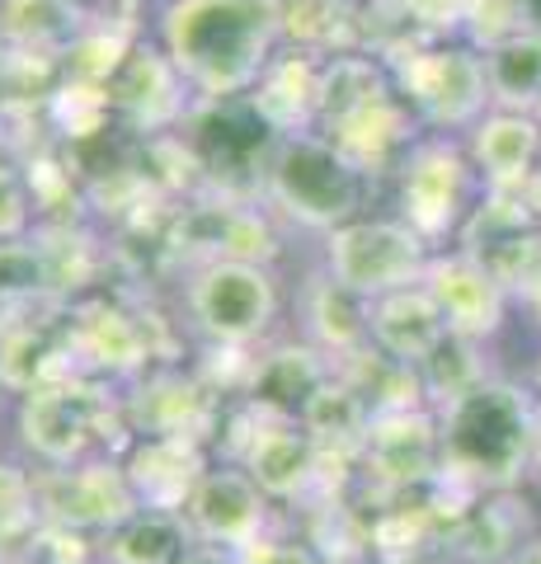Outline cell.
I'll return each mask as SVG.
<instances>
[{"label": "cell", "instance_id": "83f0119b", "mask_svg": "<svg viewBox=\"0 0 541 564\" xmlns=\"http://www.w3.org/2000/svg\"><path fill=\"white\" fill-rule=\"evenodd\" d=\"M485 80H490L495 109L537 113V104H541V33H518V39L485 52Z\"/></svg>", "mask_w": 541, "mask_h": 564}, {"label": "cell", "instance_id": "8992f818", "mask_svg": "<svg viewBox=\"0 0 541 564\" xmlns=\"http://www.w3.org/2000/svg\"><path fill=\"white\" fill-rule=\"evenodd\" d=\"M184 315L207 348H255L283 315L273 263L207 259L184 282Z\"/></svg>", "mask_w": 541, "mask_h": 564}, {"label": "cell", "instance_id": "30bf717a", "mask_svg": "<svg viewBox=\"0 0 541 564\" xmlns=\"http://www.w3.org/2000/svg\"><path fill=\"white\" fill-rule=\"evenodd\" d=\"M424 288H429L433 302H439L447 334L470 339V344H490L504 329V321H509V306H513V296L504 292V282L470 250H462V245L433 250L429 269H424Z\"/></svg>", "mask_w": 541, "mask_h": 564}, {"label": "cell", "instance_id": "e0dca14e", "mask_svg": "<svg viewBox=\"0 0 541 564\" xmlns=\"http://www.w3.org/2000/svg\"><path fill=\"white\" fill-rule=\"evenodd\" d=\"M66 348L80 358V372L95 377H137L151 358L142 321H132L113 302H80L66 321Z\"/></svg>", "mask_w": 541, "mask_h": 564}, {"label": "cell", "instance_id": "ac0fdd59", "mask_svg": "<svg viewBox=\"0 0 541 564\" xmlns=\"http://www.w3.org/2000/svg\"><path fill=\"white\" fill-rule=\"evenodd\" d=\"M335 377V362L325 358L321 348L311 344H278L269 358H255V377L246 404L259 419H292L302 423V410L311 404V395Z\"/></svg>", "mask_w": 541, "mask_h": 564}, {"label": "cell", "instance_id": "ba28073f", "mask_svg": "<svg viewBox=\"0 0 541 564\" xmlns=\"http://www.w3.org/2000/svg\"><path fill=\"white\" fill-rule=\"evenodd\" d=\"M104 410H109V400L99 395V386L72 372V377H57L39 386V391L20 395L14 429H20L24 452L43 462V470H57V466H76L90 456Z\"/></svg>", "mask_w": 541, "mask_h": 564}, {"label": "cell", "instance_id": "277c9868", "mask_svg": "<svg viewBox=\"0 0 541 564\" xmlns=\"http://www.w3.org/2000/svg\"><path fill=\"white\" fill-rule=\"evenodd\" d=\"M485 198V180L470 165L466 141L424 132L396 170V217L429 245L452 250L462 240L470 212Z\"/></svg>", "mask_w": 541, "mask_h": 564}, {"label": "cell", "instance_id": "836d02e7", "mask_svg": "<svg viewBox=\"0 0 541 564\" xmlns=\"http://www.w3.org/2000/svg\"><path fill=\"white\" fill-rule=\"evenodd\" d=\"M400 6H405L414 20L433 33V39H447L452 29H462L470 0H400Z\"/></svg>", "mask_w": 541, "mask_h": 564}, {"label": "cell", "instance_id": "4dcf8cb0", "mask_svg": "<svg viewBox=\"0 0 541 564\" xmlns=\"http://www.w3.org/2000/svg\"><path fill=\"white\" fill-rule=\"evenodd\" d=\"M462 33H466V43L476 52H490L499 43L518 39V33H522L518 0H470L466 20H462Z\"/></svg>", "mask_w": 541, "mask_h": 564}, {"label": "cell", "instance_id": "1f68e13d", "mask_svg": "<svg viewBox=\"0 0 541 564\" xmlns=\"http://www.w3.org/2000/svg\"><path fill=\"white\" fill-rule=\"evenodd\" d=\"M33 231V188L29 174L0 155V245L29 240Z\"/></svg>", "mask_w": 541, "mask_h": 564}, {"label": "cell", "instance_id": "bcb514c9", "mask_svg": "<svg viewBox=\"0 0 541 564\" xmlns=\"http://www.w3.org/2000/svg\"><path fill=\"white\" fill-rule=\"evenodd\" d=\"M537 122H541V104H537Z\"/></svg>", "mask_w": 541, "mask_h": 564}, {"label": "cell", "instance_id": "4316f807", "mask_svg": "<svg viewBox=\"0 0 541 564\" xmlns=\"http://www.w3.org/2000/svg\"><path fill=\"white\" fill-rule=\"evenodd\" d=\"M194 551V536H188L184 518L174 513H132L123 527H113L104 536V560L109 564H180Z\"/></svg>", "mask_w": 541, "mask_h": 564}, {"label": "cell", "instance_id": "e575fe53", "mask_svg": "<svg viewBox=\"0 0 541 564\" xmlns=\"http://www.w3.org/2000/svg\"><path fill=\"white\" fill-rule=\"evenodd\" d=\"M236 564H321V555L311 545H296V541H269L259 536L246 551H236Z\"/></svg>", "mask_w": 541, "mask_h": 564}, {"label": "cell", "instance_id": "9c48e42d", "mask_svg": "<svg viewBox=\"0 0 541 564\" xmlns=\"http://www.w3.org/2000/svg\"><path fill=\"white\" fill-rule=\"evenodd\" d=\"M33 489H39L43 527H62V532H80V536L85 532L109 536L132 513H142V503H137L128 485V470L113 456H85L76 466L39 470Z\"/></svg>", "mask_w": 541, "mask_h": 564}, {"label": "cell", "instance_id": "9a60e30c", "mask_svg": "<svg viewBox=\"0 0 541 564\" xmlns=\"http://www.w3.org/2000/svg\"><path fill=\"white\" fill-rule=\"evenodd\" d=\"M123 470L137 503L151 513L180 518L207 475V452L198 437H137L132 452L123 456Z\"/></svg>", "mask_w": 541, "mask_h": 564}, {"label": "cell", "instance_id": "74e56055", "mask_svg": "<svg viewBox=\"0 0 541 564\" xmlns=\"http://www.w3.org/2000/svg\"><path fill=\"white\" fill-rule=\"evenodd\" d=\"M532 470L541 475V404H537V429H532Z\"/></svg>", "mask_w": 541, "mask_h": 564}, {"label": "cell", "instance_id": "44dd1931", "mask_svg": "<svg viewBox=\"0 0 541 564\" xmlns=\"http://www.w3.org/2000/svg\"><path fill=\"white\" fill-rule=\"evenodd\" d=\"M321 137L335 141L348 161H354L372 180V174H381V170H400V161H405L410 147L424 137V128H419L414 113L405 109V99L387 95V99L358 109L354 118H344L339 128H329Z\"/></svg>", "mask_w": 541, "mask_h": 564}, {"label": "cell", "instance_id": "60d3db41", "mask_svg": "<svg viewBox=\"0 0 541 564\" xmlns=\"http://www.w3.org/2000/svg\"><path fill=\"white\" fill-rule=\"evenodd\" d=\"M532 386H537V400H541V352H537V377H532Z\"/></svg>", "mask_w": 541, "mask_h": 564}, {"label": "cell", "instance_id": "7bdbcfd3", "mask_svg": "<svg viewBox=\"0 0 541 564\" xmlns=\"http://www.w3.org/2000/svg\"><path fill=\"white\" fill-rule=\"evenodd\" d=\"M532 564H541V541H537V545H532Z\"/></svg>", "mask_w": 541, "mask_h": 564}, {"label": "cell", "instance_id": "5bb4252c", "mask_svg": "<svg viewBox=\"0 0 541 564\" xmlns=\"http://www.w3.org/2000/svg\"><path fill=\"white\" fill-rule=\"evenodd\" d=\"M104 90H109L113 113H123L137 132H170L174 122L188 118V104H194V90L155 39H137Z\"/></svg>", "mask_w": 541, "mask_h": 564}, {"label": "cell", "instance_id": "7c38bea8", "mask_svg": "<svg viewBox=\"0 0 541 564\" xmlns=\"http://www.w3.org/2000/svg\"><path fill=\"white\" fill-rule=\"evenodd\" d=\"M180 518L198 545H221V551L236 555L264 536L269 494L250 480L246 466H236V462L207 466V475L198 480L194 499H188Z\"/></svg>", "mask_w": 541, "mask_h": 564}, {"label": "cell", "instance_id": "52a82bcc", "mask_svg": "<svg viewBox=\"0 0 541 564\" xmlns=\"http://www.w3.org/2000/svg\"><path fill=\"white\" fill-rule=\"evenodd\" d=\"M433 250L400 217H354L339 231L325 236V273L344 282L348 292L368 296H391L400 288L424 282Z\"/></svg>", "mask_w": 541, "mask_h": 564}, {"label": "cell", "instance_id": "f546056e", "mask_svg": "<svg viewBox=\"0 0 541 564\" xmlns=\"http://www.w3.org/2000/svg\"><path fill=\"white\" fill-rule=\"evenodd\" d=\"M39 532H43V513H39L33 475L0 462V551H10V545H33Z\"/></svg>", "mask_w": 541, "mask_h": 564}, {"label": "cell", "instance_id": "f6af8a7d", "mask_svg": "<svg viewBox=\"0 0 541 564\" xmlns=\"http://www.w3.org/2000/svg\"><path fill=\"white\" fill-rule=\"evenodd\" d=\"M72 6H90V0H72Z\"/></svg>", "mask_w": 541, "mask_h": 564}, {"label": "cell", "instance_id": "d590c367", "mask_svg": "<svg viewBox=\"0 0 541 564\" xmlns=\"http://www.w3.org/2000/svg\"><path fill=\"white\" fill-rule=\"evenodd\" d=\"M180 564H236V555L221 551V545H198V541H194V551H188Z\"/></svg>", "mask_w": 541, "mask_h": 564}, {"label": "cell", "instance_id": "ab89813d", "mask_svg": "<svg viewBox=\"0 0 541 564\" xmlns=\"http://www.w3.org/2000/svg\"><path fill=\"white\" fill-rule=\"evenodd\" d=\"M39 564H85V560H52V555H39Z\"/></svg>", "mask_w": 541, "mask_h": 564}, {"label": "cell", "instance_id": "d6a6232c", "mask_svg": "<svg viewBox=\"0 0 541 564\" xmlns=\"http://www.w3.org/2000/svg\"><path fill=\"white\" fill-rule=\"evenodd\" d=\"M47 288V263L33 250L29 240L0 245V302H14V296H33Z\"/></svg>", "mask_w": 541, "mask_h": 564}, {"label": "cell", "instance_id": "cb8c5ba5", "mask_svg": "<svg viewBox=\"0 0 541 564\" xmlns=\"http://www.w3.org/2000/svg\"><path fill=\"white\" fill-rule=\"evenodd\" d=\"M396 95L391 66L377 52H335L321 62V109H316V132L339 128L368 104Z\"/></svg>", "mask_w": 541, "mask_h": 564}, {"label": "cell", "instance_id": "5b68a950", "mask_svg": "<svg viewBox=\"0 0 541 564\" xmlns=\"http://www.w3.org/2000/svg\"><path fill=\"white\" fill-rule=\"evenodd\" d=\"M387 66H391L396 95L405 99V109L424 132H439V137L470 132L495 109L490 80H485V52H476L470 43L429 39Z\"/></svg>", "mask_w": 541, "mask_h": 564}, {"label": "cell", "instance_id": "8d00e7d4", "mask_svg": "<svg viewBox=\"0 0 541 564\" xmlns=\"http://www.w3.org/2000/svg\"><path fill=\"white\" fill-rule=\"evenodd\" d=\"M518 20L522 33H541V0H518Z\"/></svg>", "mask_w": 541, "mask_h": 564}, {"label": "cell", "instance_id": "4fadbf2b", "mask_svg": "<svg viewBox=\"0 0 541 564\" xmlns=\"http://www.w3.org/2000/svg\"><path fill=\"white\" fill-rule=\"evenodd\" d=\"M363 470H368L387 494L439 480L443 475L439 414L433 410L372 414L368 437H363Z\"/></svg>", "mask_w": 541, "mask_h": 564}, {"label": "cell", "instance_id": "f35d334b", "mask_svg": "<svg viewBox=\"0 0 541 564\" xmlns=\"http://www.w3.org/2000/svg\"><path fill=\"white\" fill-rule=\"evenodd\" d=\"M522 306H528V311H532V321L541 325V288H537V292H532V296H528V302H522Z\"/></svg>", "mask_w": 541, "mask_h": 564}, {"label": "cell", "instance_id": "484cf974", "mask_svg": "<svg viewBox=\"0 0 541 564\" xmlns=\"http://www.w3.org/2000/svg\"><path fill=\"white\" fill-rule=\"evenodd\" d=\"M368 423H372V410L354 386H348L339 372L329 377L311 404L302 410V429L316 437V447L329 456H363V437H368Z\"/></svg>", "mask_w": 541, "mask_h": 564}, {"label": "cell", "instance_id": "d6986e66", "mask_svg": "<svg viewBox=\"0 0 541 564\" xmlns=\"http://www.w3.org/2000/svg\"><path fill=\"white\" fill-rule=\"evenodd\" d=\"M466 155L480 170L485 188H513L528 184L541 170V122L537 113L490 109L466 132Z\"/></svg>", "mask_w": 541, "mask_h": 564}, {"label": "cell", "instance_id": "3957f363", "mask_svg": "<svg viewBox=\"0 0 541 564\" xmlns=\"http://www.w3.org/2000/svg\"><path fill=\"white\" fill-rule=\"evenodd\" d=\"M259 184L278 217L321 240L363 217V198H368V174L321 132L273 137Z\"/></svg>", "mask_w": 541, "mask_h": 564}, {"label": "cell", "instance_id": "603a6c76", "mask_svg": "<svg viewBox=\"0 0 541 564\" xmlns=\"http://www.w3.org/2000/svg\"><path fill=\"white\" fill-rule=\"evenodd\" d=\"M443 339H447V321H443V311L429 296L424 282L372 302V348L387 352V358L419 367Z\"/></svg>", "mask_w": 541, "mask_h": 564}, {"label": "cell", "instance_id": "7402d4cb", "mask_svg": "<svg viewBox=\"0 0 541 564\" xmlns=\"http://www.w3.org/2000/svg\"><path fill=\"white\" fill-rule=\"evenodd\" d=\"M123 419L142 437H198L213 419V391L184 372H151L123 400Z\"/></svg>", "mask_w": 541, "mask_h": 564}, {"label": "cell", "instance_id": "6da1fadb", "mask_svg": "<svg viewBox=\"0 0 541 564\" xmlns=\"http://www.w3.org/2000/svg\"><path fill=\"white\" fill-rule=\"evenodd\" d=\"M155 43L198 104H236L288 47L283 0H170L155 10Z\"/></svg>", "mask_w": 541, "mask_h": 564}, {"label": "cell", "instance_id": "2e32d148", "mask_svg": "<svg viewBox=\"0 0 541 564\" xmlns=\"http://www.w3.org/2000/svg\"><path fill=\"white\" fill-rule=\"evenodd\" d=\"M321 52L306 47H283L264 70V80L250 90V113L269 137H296L316 132V109H321Z\"/></svg>", "mask_w": 541, "mask_h": 564}, {"label": "cell", "instance_id": "d4e9b609", "mask_svg": "<svg viewBox=\"0 0 541 564\" xmlns=\"http://www.w3.org/2000/svg\"><path fill=\"white\" fill-rule=\"evenodd\" d=\"M85 29V6L72 0H0V39L24 52H72Z\"/></svg>", "mask_w": 541, "mask_h": 564}, {"label": "cell", "instance_id": "ffe728a7", "mask_svg": "<svg viewBox=\"0 0 541 564\" xmlns=\"http://www.w3.org/2000/svg\"><path fill=\"white\" fill-rule=\"evenodd\" d=\"M302 329L306 344L321 348L339 367L344 358H354V352L372 344V302L348 292L344 282H335L321 269L302 292Z\"/></svg>", "mask_w": 541, "mask_h": 564}, {"label": "cell", "instance_id": "f1b7e54d", "mask_svg": "<svg viewBox=\"0 0 541 564\" xmlns=\"http://www.w3.org/2000/svg\"><path fill=\"white\" fill-rule=\"evenodd\" d=\"M419 381H424L429 410H443V404H452L457 395L476 391L480 381H490V372H485V362H480V344L447 334V339L419 362Z\"/></svg>", "mask_w": 541, "mask_h": 564}, {"label": "cell", "instance_id": "ee69618b", "mask_svg": "<svg viewBox=\"0 0 541 564\" xmlns=\"http://www.w3.org/2000/svg\"><path fill=\"white\" fill-rule=\"evenodd\" d=\"M537 198H541V170H537Z\"/></svg>", "mask_w": 541, "mask_h": 564}, {"label": "cell", "instance_id": "8fae6325", "mask_svg": "<svg viewBox=\"0 0 541 564\" xmlns=\"http://www.w3.org/2000/svg\"><path fill=\"white\" fill-rule=\"evenodd\" d=\"M236 466H246V475L269 499H306L325 475V452L302 423L259 419L246 404V433L236 447Z\"/></svg>", "mask_w": 541, "mask_h": 564}, {"label": "cell", "instance_id": "b9f144b4", "mask_svg": "<svg viewBox=\"0 0 541 564\" xmlns=\"http://www.w3.org/2000/svg\"><path fill=\"white\" fill-rule=\"evenodd\" d=\"M142 6H155V10H165V6H170V0H142Z\"/></svg>", "mask_w": 541, "mask_h": 564}, {"label": "cell", "instance_id": "7a4b0ae2", "mask_svg": "<svg viewBox=\"0 0 541 564\" xmlns=\"http://www.w3.org/2000/svg\"><path fill=\"white\" fill-rule=\"evenodd\" d=\"M537 404V391L490 377L476 391L433 410L447 480L466 485L470 494H509L532 470Z\"/></svg>", "mask_w": 541, "mask_h": 564}]
</instances>
